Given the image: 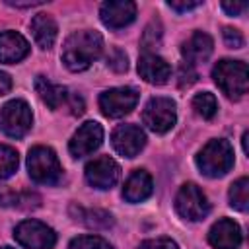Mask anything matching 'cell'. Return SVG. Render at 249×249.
Masks as SVG:
<instances>
[{
    "mask_svg": "<svg viewBox=\"0 0 249 249\" xmlns=\"http://www.w3.org/2000/svg\"><path fill=\"white\" fill-rule=\"evenodd\" d=\"M101 49H103V39L97 31L91 29L76 31L64 41L62 62L68 70L82 72L101 54Z\"/></svg>",
    "mask_w": 249,
    "mask_h": 249,
    "instance_id": "1",
    "label": "cell"
},
{
    "mask_svg": "<svg viewBox=\"0 0 249 249\" xmlns=\"http://www.w3.org/2000/svg\"><path fill=\"white\" fill-rule=\"evenodd\" d=\"M212 78L230 99H239L247 93L249 72L247 64L241 60H220L212 70Z\"/></svg>",
    "mask_w": 249,
    "mask_h": 249,
    "instance_id": "2",
    "label": "cell"
},
{
    "mask_svg": "<svg viewBox=\"0 0 249 249\" xmlns=\"http://www.w3.org/2000/svg\"><path fill=\"white\" fill-rule=\"evenodd\" d=\"M196 165L206 177H222L233 165V150L228 140H210L196 156Z\"/></svg>",
    "mask_w": 249,
    "mask_h": 249,
    "instance_id": "3",
    "label": "cell"
},
{
    "mask_svg": "<svg viewBox=\"0 0 249 249\" xmlns=\"http://www.w3.org/2000/svg\"><path fill=\"white\" fill-rule=\"evenodd\" d=\"M27 171L35 183L54 185L62 177L60 161L53 148L49 146H33L27 156Z\"/></svg>",
    "mask_w": 249,
    "mask_h": 249,
    "instance_id": "4",
    "label": "cell"
},
{
    "mask_svg": "<svg viewBox=\"0 0 249 249\" xmlns=\"http://www.w3.org/2000/svg\"><path fill=\"white\" fill-rule=\"evenodd\" d=\"M16 241L25 249H51L56 243V233L53 228L39 220H23L14 230Z\"/></svg>",
    "mask_w": 249,
    "mask_h": 249,
    "instance_id": "5",
    "label": "cell"
},
{
    "mask_svg": "<svg viewBox=\"0 0 249 249\" xmlns=\"http://www.w3.org/2000/svg\"><path fill=\"white\" fill-rule=\"evenodd\" d=\"M31 128V109L23 99H12L0 109V130L12 138H21Z\"/></svg>",
    "mask_w": 249,
    "mask_h": 249,
    "instance_id": "6",
    "label": "cell"
},
{
    "mask_svg": "<svg viewBox=\"0 0 249 249\" xmlns=\"http://www.w3.org/2000/svg\"><path fill=\"white\" fill-rule=\"evenodd\" d=\"M175 208L185 220L198 222L210 212V202L195 183H185L175 196Z\"/></svg>",
    "mask_w": 249,
    "mask_h": 249,
    "instance_id": "7",
    "label": "cell"
},
{
    "mask_svg": "<svg viewBox=\"0 0 249 249\" xmlns=\"http://www.w3.org/2000/svg\"><path fill=\"white\" fill-rule=\"evenodd\" d=\"M175 103L169 97H152L142 111L144 124L158 134L167 132L175 124Z\"/></svg>",
    "mask_w": 249,
    "mask_h": 249,
    "instance_id": "8",
    "label": "cell"
},
{
    "mask_svg": "<svg viewBox=\"0 0 249 249\" xmlns=\"http://www.w3.org/2000/svg\"><path fill=\"white\" fill-rule=\"evenodd\" d=\"M138 101V91L134 88H113L99 95V107L103 115L119 119L128 115Z\"/></svg>",
    "mask_w": 249,
    "mask_h": 249,
    "instance_id": "9",
    "label": "cell"
},
{
    "mask_svg": "<svg viewBox=\"0 0 249 249\" xmlns=\"http://www.w3.org/2000/svg\"><path fill=\"white\" fill-rule=\"evenodd\" d=\"M119 177H121V167L109 156L95 158L93 161H89L86 165V179L95 189H101V191L111 189L119 181Z\"/></svg>",
    "mask_w": 249,
    "mask_h": 249,
    "instance_id": "10",
    "label": "cell"
},
{
    "mask_svg": "<svg viewBox=\"0 0 249 249\" xmlns=\"http://www.w3.org/2000/svg\"><path fill=\"white\" fill-rule=\"evenodd\" d=\"M101 140H103L101 124L95 121H88L74 132L68 148L74 158H84V156H89L93 150H97L101 146Z\"/></svg>",
    "mask_w": 249,
    "mask_h": 249,
    "instance_id": "11",
    "label": "cell"
},
{
    "mask_svg": "<svg viewBox=\"0 0 249 249\" xmlns=\"http://www.w3.org/2000/svg\"><path fill=\"white\" fill-rule=\"evenodd\" d=\"M146 144V134L136 124H121L113 130V148L124 156L134 158Z\"/></svg>",
    "mask_w": 249,
    "mask_h": 249,
    "instance_id": "12",
    "label": "cell"
},
{
    "mask_svg": "<svg viewBox=\"0 0 249 249\" xmlns=\"http://www.w3.org/2000/svg\"><path fill=\"white\" fill-rule=\"evenodd\" d=\"M101 21L111 29H121L136 18V4L130 0H111L101 4Z\"/></svg>",
    "mask_w": 249,
    "mask_h": 249,
    "instance_id": "13",
    "label": "cell"
},
{
    "mask_svg": "<svg viewBox=\"0 0 249 249\" xmlns=\"http://www.w3.org/2000/svg\"><path fill=\"white\" fill-rule=\"evenodd\" d=\"M208 241H210V245L214 249H239V245H241V230L233 220L222 218L210 228Z\"/></svg>",
    "mask_w": 249,
    "mask_h": 249,
    "instance_id": "14",
    "label": "cell"
},
{
    "mask_svg": "<svg viewBox=\"0 0 249 249\" xmlns=\"http://www.w3.org/2000/svg\"><path fill=\"white\" fill-rule=\"evenodd\" d=\"M138 74L150 82V84H156V86H161L169 80L171 76V66L158 54L154 53H144L140 58H138Z\"/></svg>",
    "mask_w": 249,
    "mask_h": 249,
    "instance_id": "15",
    "label": "cell"
},
{
    "mask_svg": "<svg viewBox=\"0 0 249 249\" xmlns=\"http://www.w3.org/2000/svg\"><path fill=\"white\" fill-rule=\"evenodd\" d=\"M29 54L27 39L18 31H2L0 33V62L14 64Z\"/></svg>",
    "mask_w": 249,
    "mask_h": 249,
    "instance_id": "16",
    "label": "cell"
},
{
    "mask_svg": "<svg viewBox=\"0 0 249 249\" xmlns=\"http://www.w3.org/2000/svg\"><path fill=\"white\" fill-rule=\"evenodd\" d=\"M212 49H214V43L210 39L208 33L204 31H195L181 47V53H183V58L187 64H198V62H204L208 60V56L212 54Z\"/></svg>",
    "mask_w": 249,
    "mask_h": 249,
    "instance_id": "17",
    "label": "cell"
},
{
    "mask_svg": "<svg viewBox=\"0 0 249 249\" xmlns=\"http://www.w3.org/2000/svg\"><path fill=\"white\" fill-rule=\"evenodd\" d=\"M152 191H154V183H152L150 173L144 169H136L126 179L123 187V196L128 202H140V200H146L152 195Z\"/></svg>",
    "mask_w": 249,
    "mask_h": 249,
    "instance_id": "18",
    "label": "cell"
},
{
    "mask_svg": "<svg viewBox=\"0 0 249 249\" xmlns=\"http://www.w3.org/2000/svg\"><path fill=\"white\" fill-rule=\"evenodd\" d=\"M31 31L35 37V43L41 49H51L56 39V23L49 14H37L31 19Z\"/></svg>",
    "mask_w": 249,
    "mask_h": 249,
    "instance_id": "19",
    "label": "cell"
},
{
    "mask_svg": "<svg viewBox=\"0 0 249 249\" xmlns=\"http://www.w3.org/2000/svg\"><path fill=\"white\" fill-rule=\"evenodd\" d=\"M35 91L39 93V97H41L51 109H58V107L66 101V97H68L66 88H62V86H58V84H53V82L47 80L45 76H37V78H35Z\"/></svg>",
    "mask_w": 249,
    "mask_h": 249,
    "instance_id": "20",
    "label": "cell"
},
{
    "mask_svg": "<svg viewBox=\"0 0 249 249\" xmlns=\"http://www.w3.org/2000/svg\"><path fill=\"white\" fill-rule=\"evenodd\" d=\"M76 220H80V222H84L86 226H89V228H95V230H105V228H109L111 224H113V218H111V214L109 212H105V210H84V208H80L78 206V218Z\"/></svg>",
    "mask_w": 249,
    "mask_h": 249,
    "instance_id": "21",
    "label": "cell"
},
{
    "mask_svg": "<svg viewBox=\"0 0 249 249\" xmlns=\"http://www.w3.org/2000/svg\"><path fill=\"white\" fill-rule=\"evenodd\" d=\"M39 202L37 195L31 193H14V191H0V206H18V208H31Z\"/></svg>",
    "mask_w": 249,
    "mask_h": 249,
    "instance_id": "22",
    "label": "cell"
},
{
    "mask_svg": "<svg viewBox=\"0 0 249 249\" xmlns=\"http://www.w3.org/2000/svg\"><path fill=\"white\" fill-rule=\"evenodd\" d=\"M230 204L235 210H241V212L247 210V206H249V179L247 177H241L231 185V189H230Z\"/></svg>",
    "mask_w": 249,
    "mask_h": 249,
    "instance_id": "23",
    "label": "cell"
},
{
    "mask_svg": "<svg viewBox=\"0 0 249 249\" xmlns=\"http://www.w3.org/2000/svg\"><path fill=\"white\" fill-rule=\"evenodd\" d=\"M193 109L202 119H212L216 115V111H218V101H216V97L212 93L202 91V93H196L193 97Z\"/></svg>",
    "mask_w": 249,
    "mask_h": 249,
    "instance_id": "24",
    "label": "cell"
},
{
    "mask_svg": "<svg viewBox=\"0 0 249 249\" xmlns=\"http://www.w3.org/2000/svg\"><path fill=\"white\" fill-rule=\"evenodd\" d=\"M18 169V152L6 144H0V179H8Z\"/></svg>",
    "mask_w": 249,
    "mask_h": 249,
    "instance_id": "25",
    "label": "cell"
},
{
    "mask_svg": "<svg viewBox=\"0 0 249 249\" xmlns=\"http://www.w3.org/2000/svg\"><path fill=\"white\" fill-rule=\"evenodd\" d=\"M160 45H161V23L158 19H152L142 33V49L146 53H152Z\"/></svg>",
    "mask_w": 249,
    "mask_h": 249,
    "instance_id": "26",
    "label": "cell"
},
{
    "mask_svg": "<svg viewBox=\"0 0 249 249\" xmlns=\"http://www.w3.org/2000/svg\"><path fill=\"white\" fill-rule=\"evenodd\" d=\"M68 249H113V247L109 241H105L99 235H80L70 241Z\"/></svg>",
    "mask_w": 249,
    "mask_h": 249,
    "instance_id": "27",
    "label": "cell"
},
{
    "mask_svg": "<svg viewBox=\"0 0 249 249\" xmlns=\"http://www.w3.org/2000/svg\"><path fill=\"white\" fill-rule=\"evenodd\" d=\"M107 66H109L111 70H115V72H126V68H128V58H126L124 51H121L119 47L111 49L109 54H107Z\"/></svg>",
    "mask_w": 249,
    "mask_h": 249,
    "instance_id": "28",
    "label": "cell"
},
{
    "mask_svg": "<svg viewBox=\"0 0 249 249\" xmlns=\"http://www.w3.org/2000/svg\"><path fill=\"white\" fill-rule=\"evenodd\" d=\"M177 78H179V86H181V88H185V86L195 84V82H196V78H198V74H196V70H195V66H193V64L181 62V64H179V70H177Z\"/></svg>",
    "mask_w": 249,
    "mask_h": 249,
    "instance_id": "29",
    "label": "cell"
},
{
    "mask_svg": "<svg viewBox=\"0 0 249 249\" xmlns=\"http://www.w3.org/2000/svg\"><path fill=\"white\" fill-rule=\"evenodd\" d=\"M138 249H179L175 241L169 237H156V239H146L140 243Z\"/></svg>",
    "mask_w": 249,
    "mask_h": 249,
    "instance_id": "30",
    "label": "cell"
},
{
    "mask_svg": "<svg viewBox=\"0 0 249 249\" xmlns=\"http://www.w3.org/2000/svg\"><path fill=\"white\" fill-rule=\"evenodd\" d=\"M222 33H224V41H226V45L230 49H241L243 47V35H241V31H237L233 27H224Z\"/></svg>",
    "mask_w": 249,
    "mask_h": 249,
    "instance_id": "31",
    "label": "cell"
},
{
    "mask_svg": "<svg viewBox=\"0 0 249 249\" xmlns=\"http://www.w3.org/2000/svg\"><path fill=\"white\" fill-rule=\"evenodd\" d=\"M222 10L230 16H239L247 10V2H222Z\"/></svg>",
    "mask_w": 249,
    "mask_h": 249,
    "instance_id": "32",
    "label": "cell"
},
{
    "mask_svg": "<svg viewBox=\"0 0 249 249\" xmlns=\"http://www.w3.org/2000/svg\"><path fill=\"white\" fill-rule=\"evenodd\" d=\"M167 6L175 12H187V10H193V8H198L200 2H177V0H169Z\"/></svg>",
    "mask_w": 249,
    "mask_h": 249,
    "instance_id": "33",
    "label": "cell"
},
{
    "mask_svg": "<svg viewBox=\"0 0 249 249\" xmlns=\"http://www.w3.org/2000/svg\"><path fill=\"white\" fill-rule=\"evenodd\" d=\"M68 97H70V113L72 115H82L84 113V99L78 93H72Z\"/></svg>",
    "mask_w": 249,
    "mask_h": 249,
    "instance_id": "34",
    "label": "cell"
},
{
    "mask_svg": "<svg viewBox=\"0 0 249 249\" xmlns=\"http://www.w3.org/2000/svg\"><path fill=\"white\" fill-rule=\"evenodd\" d=\"M12 89V78L6 72H0V95L8 93Z\"/></svg>",
    "mask_w": 249,
    "mask_h": 249,
    "instance_id": "35",
    "label": "cell"
},
{
    "mask_svg": "<svg viewBox=\"0 0 249 249\" xmlns=\"http://www.w3.org/2000/svg\"><path fill=\"white\" fill-rule=\"evenodd\" d=\"M6 4H10V6H18V8H31V6H39L41 4V0H31V2H6Z\"/></svg>",
    "mask_w": 249,
    "mask_h": 249,
    "instance_id": "36",
    "label": "cell"
},
{
    "mask_svg": "<svg viewBox=\"0 0 249 249\" xmlns=\"http://www.w3.org/2000/svg\"><path fill=\"white\" fill-rule=\"evenodd\" d=\"M241 144H243V152L247 154V132H243V138H241Z\"/></svg>",
    "mask_w": 249,
    "mask_h": 249,
    "instance_id": "37",
    "label": "cell"
},
{
    "mask_svg": "<svg viewBox=\"0 0 249 249\" xmlns=\"http://www.w3.org/2000/svg\"><path fill=\"white\" fill-rule=\"evenodd\" d=\"M2 249H12V247H2Z\"/></svg>",
    "mask_w": 249,
    "mask_h": 249,
    "instance_id": "38",
    "label": "cell"
}]
</instances>
